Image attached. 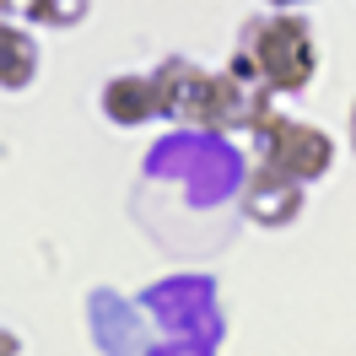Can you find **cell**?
<instances>
[{
	"instance_id": "cell-3",
	"label": "cell",
	"mask_w": 356,
	"mask_h": 356,
	"mask_svg": "<svg viewBox=\"0 0 356 356\" xmlns=\"http://www.w3.org/2000/svg\"><path fill=\"white\" fill-rule=\"evenodd\" d=\"M156 81V103H162V113H178V119H189V124H205L211 119V76H200V70L189 65H162L152 76Z\"/></svg>"
},
{
	"instance_id": "cell-2",
	"label": "cell",
	"mask_w": 356,
	"mask_h": 356,
	"mask_svg": "<svg viewBox=\"0 0 356 356\" xmlns=\"http://www.w3.org/2000/svg\"><path fill=\"white\" fill-rule=\"evenodd\" d=\"M259 130H265V168H275L281 178H291V184H308V178L330 173V135L313 130V124H286V119H275V113H265L259 119Z\"/></svg>"
},
{
	"instance_id": "cell-7",
	"label": "cell",
	"mask_w": 356,
	"mask_h": 356,
	"mask_svg": "<svg viewBox=\"0 0 356 356\" xmlns=\"http://www.w3.org/2000/svg\"><path fill=\"white\" fill-rule=\"evenodd\" d=\"M275 6H291V0H275Z\"/></svg>"
},
{
	"instance_id": "cell-5",
	"label": "cell",
	"mask_w": 356,
	"mask_h": 356,
	"mask_svg": "<svg viewBox=\"0 0 356 356\" xmlns=\"http://www.w3.org/2000/svg\"><path fill=\"white\" fill-rule=\"evenodd\" d=\"M248 211L259 216V222H291L297 216V184L291 178H281L275 168H265V173L254 178V189H248Z\"/></svg>"
},
{
	"instance_id": "cell-4",
	"label": "cell",
	"mask_w": 356,
	"mask_h": 356,
	"mask_svg": "<svg viewBox=\"0 0 356 356\" xmlns=\"http://www.w3.org/2000/svg\"><path fill=\"white\" fill-rule=\"evenodd\" d=\"M103 108H108V119H119V124H140V119H152L162 103H156V81L152 76H119L108 92H103Z\"/></svg>"
},
{
	"instance_id": "cell-6",
	"label": "cell",
	"mask_w": 356,
	"mask_h": 356,
	"mask_svg": "<svg viewBox=\"0 0 356 356\" xmlns=\"http://www.w3.org/2000/svg\"><path fill=\"white\" fill-rule=\"evenodd\" d=\"M33 65H38L33 44H27L22 33L0 27V87H27V81H33Z\"/></svg>"
},
{
	"instance_id": "cell-1",
	"label": "cell",
	"mask_w": 356,
	"mask_h": 356,
	"mask_svg": "<svg viewBox=\"0 0 356 356\" xmlns=\"http://www.w3.org/2000/svg\"><path fill=\"white\" fill-rule=\"evenodd\" d=\"M243 54L254 76L270 92H302L313 81V33L297 17H265V22H248L243 33Z\"/></svg>"
}]
</instances>
